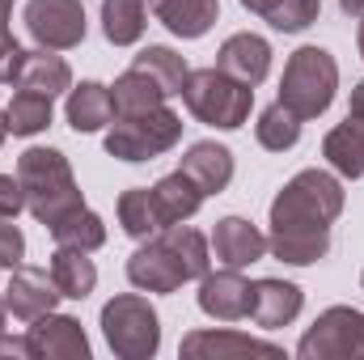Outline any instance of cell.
<instances>
[{"label":"cell","mask_w":364,"mask_h":360,"mask_svg":"<svg viewBox=\"0 0 364 360\" xmlns=\"http://www.w3.org/2000/svg\"><path fill=\"white\" fill-rule=\"evenodd\" d=\"M343 212V182L326 170H301L272 199V250L288 268H309L331 255V225Z\"/></svg>","instance_id":"1"},{"label":"cell","mask_w":364,"mask_h":360,"mask_svg":"<svg viewBox=\"0 0 364 360\" xmlns=\"http://www.w3.org/2000/svg\"><path fill=\"white\" fill-rule=\"evenodd\" d=\"M17 182L26 191V208L38 225H55L68 212L85 208V195L73 179V166L60 149H26L17 157Z\"/></svg>","instance_id":"2"},{"label":"cell","mask_w":364,"mask_h":360,"mask_svg":"<svg viewBox=\"0 0 364 360\" xmlns=\"http://www.w3.org/2000/svg\"><path fill=\"white\" fill-rule=\"evenodd\" d=\"M339 90V64L326 47H296L284 64V77H279V97L301 123L305 119H318Z\"/></svg>","instance_id":"3"},{"label":"cell","mask_w":364,"mask_h":360,"mask_svg":"<svg viewBox=\"0 0 364 360\" xmlns=\"http://www.w3.org/2000/svg\"><path fill=\"white\" fill-rule=\"evenodd\" d=\"M182 102H186V110H191L199 123L220 127V132H237V127L250 119L255 90L242 85V81H233V77L220 73V68H195V73H186Z\"/></svg>","instance_id":"4"},{"label":"cell","mask_w":364,"mask_h":360,"mask_svg":"<svg viewBox=\"0 0 364 360\" xmlns=\"http://www.w3.org/2000/svg\"><path fill=\"white\" fill-rule=\"evenodd\" d=\"M102 335L119 360H153L161 348V318L140 292H119L102 305Z\"/></svg>","instance_id":"5"},{"label":"cell","mask_w":364,"mask_h":360,"mask_svg":"<svg viewBox=\"0 0 364 360\" xmlns=\"http://www.w3.org/2000/svg\"><path fill=\"white\" fill-rule=\"evenodd\" d=\"M182 140V119L170 106L157 110H140V115H114L106 127V153L119 162H153L161 153H170Z\"/></svg>","instance_id":"6"},{"label":"cell","mask_w":364,"mask_h":360,"mask_svg":"<svg viewBox=\"0 0 364 360\" xmlns=\"http://www.w3.org/2000/svg\"><path fill=\"white\" fill-rule=\"evenodd\" d=\"M301 360H364V314L352 305H331L296 344Z\"/></svg>","instance_id":"7"},{"label":"cell","mask_w":364,"mask_h":360,"mask_svg":"<svg viewBox=\"0 0 364 360\" xmlns=\"http://www.w3.org/2000/svg\"><path fill=\"white\" fill-rule=\"evenodd\" d=\"M26 30L47 51H73L85 43V4L81 0H30Z\"/></svg>","instance_id":"8"},{"label":"cell","mask_w":364,"mask_h":360,"mask_svg":"<svg viewBox=\"0 0 364 360\" xmlns=\"http://www.w3.org/2000/svg\"><path fill=\"white\" fill-rule=\"evenodd\" d=\"M182 360H284V348L279 344H267V339H255V335H242V331H191L182 335L178 344Z\"/></svg>","instance_id":"9"},{"label":"cell","mask_w":364,"mask_h":360,"mask_svg":"<svg viewBox=\"0 0 364 360\" xmlns=\"http://www.w3.org/2000/svg\"><path fill=\"white\" fill-rule=\"evenodd\" d=\"M250 301H255V284L242 275V268L208 271L199 280V309L216 322H242L250 318Z\"/></svg>","instance_id":"10"},{"label":"cell","mask_w":364,"mask_h":360,"mask_svg":"<svg viewBox=\"0 0 364 360\" xmlns=\"http://www.w3.org/2000/svg\"><path fill=\"white\" fill-rule=\"evenodd\" d=\"M34 360H90V339H85V327L73 318V314H43L30 322L26 331Z\"/></svg>","instance_id":"11"},{"label":"cell","mask_w":364,"mask_h":360,"mask_svg":"<svg viewBox=\"0 0 364 360\" xmlns=\"http://www.w3.org/2000/svg\"><path fill=\"white\" fill-rule=\"evenodd\" d=\"M216 68L255 90V85H263L267 73H272V43L259 38V34H250V30L229 34V38L220 43V51H216Z\"/></svg>","instance_id":"12"},{"label":"cell","mask_w":364,"mask_h":360,"mask_svg":"<svg viewBox=\"0 0 364 360\" xmlns=\"http://www.w3.org/2000/svg\"><path fill=\"white\" fill-rule=\"evenodd\" d=\"M55 301H60V288H55L51 271L26 268V263L13 268V280H9V288H4V305H9V314H13L17 322H34V318L51 314Z\"/></svg>","instance_id":"13"},{"label":"cell","mask_w":364,"mask_h":360,"mask_svg":"<svg viewBox=\"0 0 364 360\" xmlns=\"http://www.w3.org/2000/svg\"><path fill=\"white\" fill-rule=\"evenodd\" d=\"M127 280L140 288V292H178L186 284L178 259L170 255V246L161 238H149L132 259H127Z\"/></svg>","instance_id":"14"},{"label":"cell","mask_w":364,"mask_h":360,"mask_svg":"<svg viewBox=\"0 0 364 360\" xmlns=\"http://www.w3.org/2000/svg\"><path fill=\"white\" fill-rule=\"evenodd\" d=\"M212 255H216V263H225V268H250V263H259V259L267 255V238L259 233L255 221H246V216H225V221H216V229H212Z\"/></svg>","instance_id":"15"},{"label":"cell","mask_w":364,"mask_h":360,"mask_svg":"<svg viewBox=\"0 0 364 360\" xmlns=\"http://www.w3.org/2000/svg\"><path fill=\"white\" fill-rule=\"evenodd\" d=\"M186 179L195 182L203 195H220L229 182H233V153L216 140H195L186 153H182V166H178Z\"/></svg>","instance_id":"16"},{"label":"cell","mask_w":364,"mask_h":360,"mask_svg":"<svg viewBox=\"0 0 364 360\" xmlns=\"http://www.w3.org/2000/svg\"><path fill=\"white\" fill-rule=\"evenodd\" d=\"M305 305V292L288 280H255V301H250V318L263 327V331H279L288 322H296Z\"/></svg>","instance_id":"17"},{"label":"cell","mask_w":364,"mask_h":360,"mask_svg":"<svg viewBox=\"0 0 364 360\" xmlns=\"http://www.w3.org/2000/svg\"><path fill=\"white\" fill-rule=\"evenodd\" d=\"M144 4L174 38H203L220 17V0H144Z\"/></svg>","instance_id":"18"},{"label":"cell","mask_w":364,"mask_h":360,"mask_svg":"<svg viewBox=\"0 0 364 360\" xmlns=\"http://www.w3.org/2000/svg\"><path fill=\"white\" fill-rule=\"evenodd\" d=\"M322 157L339 179H364V119L348 115L339 127L326 132L322 140Z\"/></svg>","instance_id":"19"},{"label":"cell","mask_w":364,"mask_h":360,"mask_svg":"<svg viewBox=\"0 0 364 360\" xmlns=\"http://www.w3.org/2000/svg\"><path fill=\"white\" fill-rule=\"evenodd\" d=\"M17 90H30V93H43V97H60V93L73 90V68L64 55L38 47V51H26L21 60V73H17Z\"/></svg>","instance_id":"20"},{"label":"cell","mask_w":364,"mask_h":360,"mask_svg":"<svg viewBox=\"0 0 364 360\" xmlns=\"http://www.w3.org/2000/svg\"><path fill=\"white\" fill-rule=\"evenodd\" d=\"M64 115H68V127L81 132V136L110 127V119H114L110 85H102V81H81V85H73V90H68V102H64Z\"/></svg>","instance_id":"21"},{"label":"cell","mask_w":364,"mask_h":360,"mask_svg":"<svg viewBox=\"0 0 364 360\" xmlns=\"http://www.w3.org/2000/svg\"><path fill=\"white\" fill-rule=\"evenodd\" d=\"M51 280L60 288V297L68 301H85L93 288H97V268H93L90 250H73V246H55L51 255Z\"/></svg>","instance_id":"22"},{"label":"cell","mask_w":364,"mask_h":360,"mask_svg":"<svg viewBox=\"0 0 364 360\" xmlns=\"http://www.w3.org/2000/svg\"><path fill=\"white\" fill-rule=\"evenodd\" d=\"M203 199H208V195L186 179L182 170L166 174V179L153 186V203H157V212H161V225H182V221H191V216L203 208Z\"/></svg>","instance_id":"23"},{"label":"cell","mask_w":364,"mask_h":360,"mask_svg":"<svg viewBox=\"0 0 364 360\" xmlns=\"http://www.w3.org/2000/svg\"><path fill=\"white\" fill-rule=\"evenodd\" d=\"M149 30V4L144 0H102V34L114 47L140 43Z\"/></svg>","instance_id":"24"},{"label":"cell","mask_w":364,"mask_h":360,"mask_svg":"<svg viewBox=\"0 0 364 360\" xmlns=\"http://www.w3.org/2000/svg\"><path fill=\"white\" fill-rule=\"evenodd\" d=\"M119 225L136 242H149V238H157L166 229L161 225V212L153 203V186H132V191L119 195Z\"/></svg>","instance_id":"25"},{"label":"cell","mask_w":364,"mask_h":360,"mask_svg":"<svg viewBox=\"0 0 364 360\" xmlns=\"http://www.w3.org/2000/svg\"><path fill=\"white\" fill-rule=\"evenodd\" d=\"M110 102H114V115H140V110L166 106V90H161L153 77H144L140 68H127L123 77H114Z\"/></svg>","instance_id":"26"},{"label":"cell","mask_w":364,"mask_h":360,"mask_svg":"<svg viewBox=\"0 0 364 360\" xmlns=\"http://www.w3.org/2000/svg\"><path fill=\"white\" fill-rule=\"evenodd\" d=\"M51 238H55V246H73V250H102L106 246V225H102V216L90 212V208H77V212H68L64 221H55L51 225Z\"/></svg>","instance_id":"27"},{"label":"cell","mask_w":364,"mask_h":360,"mask_svg":"<svg viewBox=\"0 0 364 360\" xmlns=\"http://www.w3.org/2000/svg\"><path fill=\"white\" fill-rule=\"evenodd\" d=\"M132 68H140L144 77H153L161 90H166V97H174V93H182V85H186V60H182L178 51H170V47H144L136 60H132Z\"/></svg>","instance_id":"28"},{"label":"cell","mask_w":364,"mask_h":360,"mask_svg":"<svg viewBox=\"0 0 364 360\" xmlns=\"http://www.w3.org/2000/svg\"><path fill=\"white\" fill-rule=\"evenodd\" d=\"M4 123H9L13 136H38V132H47L51 127V97L17 90L13 102L4 106Z\"/></svg>","instance_id":"29"},{"label":"cell","mask_w":364,"mask_h":360,"mask_svg":"<svg viewBox=\"0 0 364 360\" xmlns=\"http://www.w3.org/2000/svg\"><path fill=\"white\" fill-rule=\"evenodd\" d=\"M255 136H259V144H263L267 153H288V149H296V140H301V119H296L284 102H272V106L259 115Z\"/></svg>","instance_id":"30"},{"label":"cell","mask_w":364,"mask_h":360,"mask_svg":"<svg viewBox=\"0 0 364 360\" xmlns=\"http://www.w3.org/2000/svg\"><path fill=\"white\" fill-rule=\"evenodd\" d=\"M318 13H322V0H275L267 21L279 34H301L318 21Z\"/></svg>","instance_id":"31"},{"label":"cell","mask_w":364,"mask_h":360,"mask_svg":"<svg viewBox=\"0 0 364 360\" xmlns=\"http://www.w3.org/2000/svg\"><path fill=\"white\" fill-rule=\"evenodd\" d=\"M21 259H26V238H21V229L13 225V216H0V268L13 271V268H21Z\"/></svg>","instance_id":"32"},{"label":"cell","mask_w":364,"mask_h":360,"mask_svg":"<svg viewBox=\"0 0 364 360\" xmlns=\"http://www.w3.org/2000/svg\"><path fill=\"white\" fill-rule=\"evenodd\" d=\"M21 60H26L21 43L9 34V26H0V85H13V81H17V73H21Z\"/></svg>","instance_id":"33"},{"label":"cell","mask_w":364,"mask_h":360,"mask_svg":"<svg viewBox=\"0 0 364 360\" xmlns=\"http://www.w3.org/2000/svg\"><path fill=\"white\" fill-rule=\"evenodd\" d=\"M21 208H26V191H21L17 174H0V216H13L17 221Z\"/></svg>","instance_id":"34"},{"label":"cell","mask_w":364,"mask_h":360,"mask_svg":"<svg viewBox=\"0 0 364 360\" xmlns=\"http://www.w3.org/2000/svg\"><path fill=\"white\" fill-rule=\"evenodd\" d=\"M0 360H34L30 339H9V335H0Z\"/></svg>","instance_id":"35"},{"label":"cell","mask_w":364,"mask_h":360,"mask_svg":"<svg viewBox=\"0 0 364 360\" xmlns=\"http://www.w3.org/2000/svg\"><path fill=\"white\" fill-rule=\"evenodd\" d=\"M348 115H360L364 119V81L352 85V102H348Z\"/></svg>","instance_id":"36"},{"label":"cell","mask_w":364,"mask_h":360,"mask_svg":"<svg viewBox=\"0 0 364 360\" xmlns=\"http://www.w3.org/2000/svg\"><path fill=\"white\" fill-rule=\"evenodd\" d=\"M275 0H242V9H250V13H259V17H267L272 13Z\"/></svg>","instance_id":"37"},{"label":"cell","mask_w":364,"mask_h":360,"mask_svg":"<svg viewBox=\"0 0 364 360\" xmlns=\"http://www.w3.org/2000/svg\"><path fill=\"white\" fill-rule=\"evenodd\" d=\"M339 9H343V13H352V17H360V13H364V0H339Z\"/></svg>","instance_id":"38"},{"label":"cell","mask_w":364,"mask_h":360,"mask_svg":"<svg viewBox=\"0 0 364 360\" xmlns=\"http://www.w3.org/2000/svg\"><path fill=\"white\" fill-rule=\"evenodd\" d=\"M9 13H13V0H0V26H9Z\"/></svg>","instance_id":"39"},{"label":"cell","mask_w":364,"mask_h":360,"mask_svg":"<svg viewBox=\"0 0 364 360\" xmlns=\"http://www.w3.org/2000/svg\"><path fill=\"white\" fill-rule=\"evenodd\" d=\"M4 314H9V305H4V288H0V335H4Z\"/></svg>","instance_id":"40"},{"label":"cell","mask_w":364,"mask_h":360,"mask_svg":"<svg viewBox=\"0 0 364 360\" xmlns=\"http://www.w3.org/2000/svg\"><path fill=\"white\" fill-rule=\"evenodd\" d=\"M356 43H360V55H364V13H360V30H356Z\"/></svg>","instance_id":"41"},{"label":"cell","mask_w":364,"mask_h":360,"mask_svg":"<svg viewBox=\"0 0 364 360\" xmlns=\"http://www.w3.org/2000/svg\"><path fill=\"white\" fill-rule=\"evenodd\" d=\"M4 136H9V123H4V110H0V144H4Z\"/></svg>","instance_id":"42"},{"label":"cell","mask_w":364,"mask_h":360,"mask_svg":"<svg viewBox=\"0 0 364 360\" xmlns=\"http://www.w3.org/2000/svg\"><path fill=\"white\" fill-rule=\"evenodd\" d=\"M360 284H364V271H360Z\"/></svg>","instance_id":"43"}]
</instances>
